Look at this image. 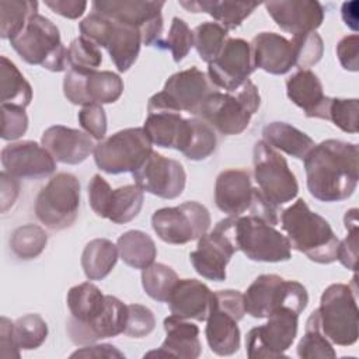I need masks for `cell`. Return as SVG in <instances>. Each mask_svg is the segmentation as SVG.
I'll list each match as a JSON object with an SVG mask.
<instances>
[{
	"instance_id": "1",
	"label": "cell",
	"mask_w": 359,
	"mask_h": 359,
	"mask_svg": "<svg viewBox=\"0 0 359 359\" xmlns=\"http://www.w3.org/2000/svg\"><path fill=\"white\" fill-rule=\"evenodd\" d=\"M66 302L70 311L66 331L73 344L88 345L125 331L128 304L104 294L94 283L83 282L70 287Z\"/></svg>"
},
{
	"instance_id": "2",
	"label": "cell",
	"mask_w": 359,
	"mask_h": 359,
	"mask_svg": "<svg viewBox=\"0 0 359 359\" xmlns=\"http://www.w3.org/2000/svg\"><path fill=\"white\" fill-rule=\"evenodd\" d=\"M358 144L327 139L304 157L307 189L321 202H339L352 196L358 187Z\"/></svg>"
},
{
	"instance_id": "3",
	"label": "cell",
	"mask_w": 359,
	"mask_h": 359,
	"mask_svg": "<svg viewBox=\"0 0 359 359\" xmlns=\"http://www.w3.org/2000/svg\"><path fill=\"white\" fill-rule=\"evenodd\" d=\"M143 129L151 143L164 149H175L188 160L208 158L217 144L215 130L199 118H182L180 112L147 111Z\"/></svg>"
},
{
	"instance_id": "4",
	"label": "cell",
	"mask_w": 359,
	"mask_h": 359,
	"mask_svg": "<svg viewBox=\"0 0 359 359\" xmlns=\"http://www.w3.org/2000/svg\"><path fill=\"white\" fill-rule=\"evenodd\" d=\"M282 229L287 234L290 247L303 252L317 264L337 261L339 238L331 224L318 213L313 212L306 201L297 199L280 215Z\"/></svg>"
},
{
	"instance_id": "5",
	"label": "cell",
	"mask_w": 359,
	"mask_h": 359,
	"mask_svg": "<svg viewBox=\"0 0 359 359\" xmlns=\"http://www.w3.org/2000/svg\"><path fill=\"white\" fill-rule=\"evenodd\" d=\"M261 105L258 87L248 79L236 91H213L202 102L196 118L224 136L243 133Z\"/></svg>"
},
{
	"instance_id": "6",
	"label": "cell",
	"mask_w": 359,
	"mask_h": 359,
	"mask_svg": "<svg viewBox=\"0 0 359 359\" xmlns=\"http://www.w3.org/2000/svg\"><path fill=\"white\" fill-rule=\"evenodd\" d=\"M80 36L91 41L97 46L108 50L109 57L118 72H128L136 62L143 43L137 28L101 15L90 13L80 24Z\"/></svg>"
},
{
	"instance_id": "7",
	"label": "cell",
	"mask_w": 359,
	"mask_h": 359,
	"mask_svg": "<svg viewBox=\"0 0 359 359\" xmlns=\"http://www.w3.org/2000/svg\"><path fill=\"white\" fill-rule=\"evenodd\" d=\"M13 49L28 65H38L49 72H63L67 66L59 28L39 13L32 15L25 28L10 41Z\"/></svg>"
},
{
	"instance_id": "8",
	"label": "cell",
	"mask_w": 359,
	"mask_h": 359,
	"mask_svg": "<svg viewBox=\"0 0 359 359\" xmlns=\"http://www.w3.org/2000/svg\"><path fill=\"white\" fill-rule=\"evenodd\" d=\"M323 334L339 346H351L359 337V311L356 287L345 283H332L321 294L317 309Z\"/></svg>"
},
{
	"instance_id": "9",
	"label": "cell",
	"mask_w": 359,
	"mask_h": 359,
	"mask_svg": "<svg viewBox=\"0 0 359 359\" xmlns=\"http://www.w3.org/2000/svg\"><path fill=\"white\" fill-rule=\"evenodd\" d=\"M307 303L309 293L300 282L275 273L259 275L244 293L245 313L254 318H266L282 307H289L300 314Z\"/></svg>"
},
{
	"instance_id": "10",
	"label": "cell",
	"mask_w": 359,
	"mask_h": 359,
	"mask_svg": "<svg viewBox=\"0 0 359 359\" xmlns=\"http://www.w3.org/2000/svg\"><path fill=\"white\" fill-rule=\"evenodd\" d=\"M254 178L259 195L278 210L280 205L297 196L299 185L286 158L264 140H258L252 150Z\"/></svg>"
},
{
	"instance_id": "11",
	"label": "cell",
	"mask_w": 359,
	"mask_h": 359,
	"mask_svg": "<svg viewBox=\"0 0 359 359\" xmlns=\"http://www.w3.org/2000/svg\"><path fill=\"white\" fill-rule=\"evenodd\" d=\"M245 314L244 294L224 289L213 293V306L206 318L205 335L210 351L219 356H230L240 349L238 321Z\"/></svg>"
},
{
	"instance_id": "12",
	"label": "cell",
	"mask_w": 359,
	"mask_h": 359,
	"mask_svg": "<svg viewBox=\"0 0 359 359\" xmlns=\"http://www.w3.org/2000/svg\"><path fill=\"white\" fill-rule=\"evenodd\" d=\"M151 146L143 128H126L95 144L94 161L107 174L133 172L150 156Z\"/></svg>"
},
{
	"instance_id": "13",
	"label": "cell",
	"mask_w": 359,
	"mask_h": 359,
	"mask_svg": "<svg viewBox=\"0 0 359 359\" xmlns=\"http://www.w3.org/2000/svg\"><path fill=\"white\" fill-rule=\"evenodd\" d=\"M80 182L70 172H57L39 191L35 201L36 219L50 230L70 227L79 215Z\"/></svg>"
},
{
	"instance_id": "14",
	"label": "cell",
	"mask_w": 359,
	"mask_h": 359,
	"mask_svg": "<svg viewBox=\"0 0 359 359\" xmlns=\"http://www.w3.org/2000/svg\"><path fill=\"white\" fill-rule=\"evenodd\" d=\"M234 241L237 251H243L251 261L282 262L292 255L287 237L254 215L234 216Z\"/></svg>"
},
{
	"instance_id": "15",
	"label": "cell",
	"mask_w": 359,
	"mask_h": 359,
	"mask_svg": "<svg viewBox=\"0 0 359 359\" xmlns=\"http://www.w3.org/2000/svg\"><path fill=\"white\" fill-rule=\"evenodd\" d=\"M216 91L209 77L196 66L181 70L170 76L163 91L150 97L147 111L188 112L198 115L202 102L209 94Z\"/></svg>"
},
{
	"instance_id": "16",
	"label": "cell",
	"mask_w": 359,
	"mask_h": 359,
	"mask_svg": "<svg viewBox=\"0 0 359 359\" xmlns=\"http://www.w3.org/2000/svg\"><path fill=\"white\" fill-rule=\"evenodd\" d=\"M210 223L208 208L196 201L157 209L151 216V227L158 238L175 245L198 240L208 233Z\"/></svg>"
},
{
	"instance_id": "17",
	"label": "cell",
	"mask_w": 359,
	"mask_h": 359,
	"mask_svg": "<svg viewBox=\"0 0 359 359\" xmlns=\"http://www.w3.org/2000/svg\"><path fill=\"white\" fill-rule=\"evenodd\" d=\"M268 321L254 327L245 337V352L250 359L286 358L285 352L292 346L299 325V314L282 307L266 317Z\"/></svg>"
},
{
	"instance_id": "18",
	"label": "cell",
	"mask_w": 359,
	"mask_h": 359,
	"mask_svg": "<svg viewBox=\"0 0 359 359\" xmlns=\"http://www.w3.org/2000/svg\"><path fill=\"white\" fill-rule=\"evenodd\" d=\"M236 251L234 216H229L220 220L210 233L198 238L196 250L189 254V261L202 278L223 282L226 266Z\"/></svg>"
},
{
	"instance_id": "19",
	"label": "cell",
	"mask_w": 359,
	"mask_h": 359,
	"mask_svg": "<svg viewBox=\"0 0 359 359\" xmlns=\"http://www.w3.org/2000/svg\"><path fill=\"white\" fill-rule=\"evenodd\" d=\"M164 4V1L146 0H98L93 3V11L137 28L143 45L157 46L163 34Z\"/></svg>"
},
{
	"instance_id": "20",
	"label": "cell",
	"mask_w": 359,
	"mask_h": 359,
	"mask_svg": "<svg viewBox=\"0 0 359 359\" xmlns=\"http://www.w3.org/2000/svg\"><path fill=\"white\" fill-rule=\"evenodd\" d=\"M123 93L119 74L109 70L80 72L69 69L63 79V94L74 105L112 104Z\"/></svg>"
},
{
	"instance_id": "21",
	"label": "cell",
	"mask_w": 359,
	"mask_h": 359,
	"mask_svg": "<svg viewBox=\"0 0 359 359\" xmlns=\"http://www.w3.org/2000/svg\"><path fill=\"white\" fill-rule=\"evenodd\" d=\"M135 184L163 199L178 198L187 184V174L178 160L151 151L146 161L132 172Z\"/></svg>"
},
{
	"instance_id": "22",
	"label": "cell",
	"mask_w": 359,
	"mask_h": 359,
	"mask_svg": "<svg viewBox=\"0 0 359 359\" xmlns=\"http://www.w3.org/2000/svg\"><path fill=\"white\" fill-rule=\"evenodd\" d=\"M255 70L251 46L241 38H229L219 56L208 63V77L216 88L238 90Z\"/></svg>"
},
{
	"instance_id": "23",
	"label": "cell",
	"mask_w": 359,
	"mask_h": 359,
	"mask_svg": "<svg viewBox=\"0 0 359 359\" xmlns=\"http://www.w3.org/2000/svg\"><path fill=\"white\" fill-rule=\"evenodd\" d=\"M1 165L15 178L41 180L56 170V160L41 144L32 140L8 143L1 149Z\"/></svg>"
},
{
	"instance_id": "24",
	"label": "cell",
	"mask_w": 359,
	"mask_h": 359,
	"mask_svg": "<svg viewBox=\"0 0 359 359\" xmlns=\"http://www.w3.org/2000/svg\"><path fill=\"white\" fill-rule=\"evenodd\" d=\"M264 6L276 25L292 35L316 32L324 20V7L316 0L266 1Z\"/></svg>"
},
{
	"instance_id": "25",
	"label": "cell",
	"mask_w": 359,
	"mask_h": 359,
	"mask_svg": "<svg viewBox=\"0 0 359 359\" xmlns=\"http://www.w3.org/2000/svg\"><path fill=\"white\" fill-rule=\"evenodd\" d=\"M41 144L56 161L70 165L83 163L95 149L94 140L88 133L65 125H53L45 129Z\"/></svg>"
},
{
	"instance_id": "26",
	"label": "cell",
	"mask_w": 359,
	"mask_h": 359,
	"mask_svg": "<svg viewBox=\"0 0 359 359\" xmlns=\"http://www.w3.org/2000/svg\"><path fill=\"white\" fill-rule=\"evenodd\" d=\"M250 46L255 69H262L269 74L280 76L296 66V55L292 41L276 32L257 34Z\"/></svg>"
},
{
	"instance_id": "27",
	"label": "cell",
	"mask_w": 359,
	"mask_h": 359,
	"mask_svg": "<svg viewBox=\"0 0 359 359\" xmlns=\"http://www.w3.org/2000/svg\"><path fill=\"white\" fill-rule=\"evenodd\" d=\"M254 189L248 171L224 170L217 175L215 184L216 206L229 216H241L251 208Z\"/></svg>"
},
{
	"instance_id": "28",
	"label": "cell",
	"mask_w": 359,
	"mask_h": 359,
	"mask_svg": "<svg viewBox=\"0 0 359 359\" xmlns=\"http://www.w3.org/2000/svg\"><path fill=\"white\" fill-rule=\"evenodd\" d=\"M167 303L172 316L206 321L213 306V292L198 279H178Z\"/></svg>"
},
{
	"instance_id": "29",
	"label": "cell",
	"mask_w": 359,
	"mask_h": 359,
	"mask_svg": "<svg viewBox=\"0 0 359 359\" xmlns=\"http://www.w3.org/2000/svg\"><path fill=\"white\" fill-rule=\"evenodd\" d=\"M165 339L156 351H150L144 358H184L196 359L202 352L199 341V328L185 318L170 316L164 318Z\"/></svg>"
},
{
	"instance_id": "30",
	"label": "cell",
	"mask_w": 359,
	"mask_h": 359,
	"mask_svg": "<svg viewBox=\"0 0 359 359\" xmlns=\"http://www.w3.org/2000/svg\"><path fill=\"white\" fill-rule=\"evenodd\" d=\"M289 100L303 109L307 118L327 119L330 97L324 94L323 83L310 69H300L286 80Z\"/></svg>"
},
{
	"instance_id": "31",
	"label": "cell",
	"mask_w": 359,
	"mask_h": 359,
	"mask_svg": "<svg viewBox=\"0 0 359 359\" xmlns=\"http://www.w3.org/2000/svg\"><path fill=\"white\" fill-rule=\"evenodd\" d=\"M189 13H206L227 31L236 29L259 6L255 1H217V0H187L178 1Z\"/></svg>"
},
{
	"instance_id": "32",
	"label": "cell",
	"mask_w": 359,
	"mask_h": 359,
	"mask_svg": "<svg viewBox=\"0 0 359 359\" xmlns=\"http://www.w3.org/2000/svg\"><path fill=\"white\" fill-rule=\"evenodd\" d=\"M264 142L276 150L285 151L286 154L304 160L309 151L314 147V140L300 129L294 128L287 122H271L262 129Z\"/></svg>"
},
{
	"instance_id": "33",
	"label": "cell",
	"mask_w": 359,
	"mask_h": 359,
	"mask_svg": "<svg viewBox=\"0 0 359 359\" xmlns=\"http://www.w3.org/2000/svg\"><path fill=\"white\" fill-rule=\"evenodd\" d=\"M121 259L130 268L144 269L151 265L157 257L154 240L142 230H128L116 240Z\"/></svg>"
},
{
	"instance_id": "34",
	"label": "cell",
	"mask_w": 359,
	"mask_h": 359,
	"mask_svg": "<svg viewBox=\"0 0 359 359\" xmlns=\"http://www.w3.org/2000/svg\"><path fill=\"white\" fill-rule=\"evenodd\" d=\"M118 247L108 238L88 241L81 254V268L88 280H101L115 268Z\"/></svg>"
},
{
	"instance_id": "35",
	"label": "cell",
	"mask_w": 359,
	"mask_h": 359,
	"mask_svg": "<svg viewBox=\"0 0 359 359\" xmlns=\"http://www.w3.org/2000/svg\"><path fill=\"white\" fill-rule=\"evenodd\" d=\"M1 104L27 108L32 100V87L18 67L6 56L0 57Z\"/></svg>"
},
{
	"instance_id": "36",
	"label": "cell",
	"mask_w": 359,
	"mask_h": 359,
	"mask_svg": "<svg viewBox=\"0 0 359 359\" xmlns=\"http://www.w3.org/2000/svg\"><path fill=\"white\" fill-rule=\"evenodd\" d=\"M144 191L136 184L112 189L107 219L115 224L132 222L142 210Z\"/></svg>"
},
{
	"instance_id": "37",
	"label": "cell",
	"mask_w": 359,
	"mask_h": 359,
	"mask_svg": "<svg viewBox=\"0 0 359 359\" xmlns=\"http://www.w3.org/2000/svg\"><path fill=\"white\" fill-rule=\"evenodd\" d=\"M38 14V3L29 0H0V36L14 39Z\"/></svg>"
},
{
	"instance_id": "38",
	"label": "cell",
	"mask_w": 359,
	"mask_h": 359,
	"mask_svg": "<svg viewBox=\"0 0 359 359\" xmlns=\"http://www.w3.org/2000/svg\"><path fill=\"white\" fill-rule=\"evenodd\" d=\"M297 356L302 359H332L337 356L331 341L323 334L320 328L317 309L307 318L304 335L297 344Z\"/></svg>"
},
{
	"instance_id": "39",
	"label": "cell",
	"mask_w": 359,
	"mask_h": 359,
	"mask_svg": "<svg viewBox=\"0 0 359 359\" xmlns=\"http://www.w3.org/2000/svg\"><path fill=\"white\" fill-rule=\"evenodd\" d=\"M178 279L177 272L165 264L153 262L142 269V286L146 294L156 302H167Z\"/></svg>"
},
{
	"instance_id": "40",
	"label": "cell",
	"mask_w": 359,
	"mask_h": 359,
	"mask_svg": "<svg viewBox=\"0 0 359 359\" xmlns=\"http://www.w3.org/2000/svg\"><path fill=\"white\" fill-rule=\"evenodd\" d=\"M48 244V234L41 226L28 223L17 227L10 237V248L20 259H34Z\"/></svg>"
},
{
	"instance_id": "41",
	"label": "cell",
	"mask_w": 359,
	"mask_h": 359,
	"mask_svg": "<svg viewBox=\"0 0 359 359\" xmlns=\"http://www.w3.org/2000/svg\"><path fill=\"white\" fill-rule=\"evenodd\" d=\"M192 35L195 49L199 57L206 63H210L219 56L226 41L229 39V31L213 21L199 24L192 31Z\"/></svg>"
},
{
	"instance_id": "42",
	"label": "cell",
	"mask_w": 359,
	"mask_h": 359,
	"mask_svg": "<svg viewBox=\"0 0 359 359\" xmlns=\"http://www.w3.org/2000/svg\"><path fill=\"white\" fill-rule=\"evenodd\" d=\"M13 332L15 344L21 351L39 348L48 337V324L39 314H25L14 321Z\"/></svg>"
},
{
	"instance_id": "43",
	"label": "cell",
	"mask_w": 359,
	"mask_h": 359,
	"mask_svg": "<svg viewBox=\"0 0 359 359\" xmlns=\"http://www.w3.org/2000/svg\"><path fill=\"white\" fill-rule=\"evenodd\" d=\"M67 66L80 72L97 70L102 63V53L95 43L79 36L73 39L67 48Z\"/></svg>"
},
{
	"instance_id": "44",
	"label": "cell",
	"mask_w": 359,
	"mask_h": 359,
	"mask_svg": "<svg viewBox=\"0 0 359 359\" xmlns=\"http://www.w3.org/2000/svg\"><path fill=\"white\" fill-rule=\"evenodd\" d=\"M192 46H194L192 31L188 27V24L180 17H174L171 20V25L167 36L157 43V48L168 49L171 52L175 63H180L189 53Z\"/></svg>"
},
{
	"instance_id": "45",
	"label": "cell",
	"mask_w": 359,
	"mask_h": 359,
	"mask_svg": "<svg viewBox=\"0 0 359 359\" xmlns=\"http://www.w3.org/2000/svg\"><path fill=\"white\" fill-rule=\"evenodd\" d=\"M358 98H331L327 111V121L346 133L358 132Z\"/></svg>"
},
{
	"instance_id": "46",
	"label": "cell",
	"mask_w": 359,
	"mask_h": 359,
	"mask_svg": "<svg viewBox=\"0 0 359 359\" xmlns=\"http://www.w3.org/2000/svg\"><path fill=\"white\" fill-rule=\"evenodd\" d=\"M292 43L294 46L296 67L307 69L318 63L324 53L323 38L317 32L297 34L292 36Z\"/></svg>"
},
{
	"instance_id": "47",
	"label": "cell",
	"mask_w": 359,
	"mask_h": 359,
	"mask_svg": "<svg viewBox=\"0 0 359 359\" xmlns=\"http://www.w3.org/2000/svg\"><path fill=\"white\" fill-rule=\"evenodd\" d=\"M358 209H351L345 213L344 223L348 236L339 241L337 259L348 269L356 271L358 262Z\"/></svg>"
},
{
	"instance_id": "48",
	"label": "cell",
	"mask_w": 359,
	"mask_h": 359,
	"mask_svg": "<svg viewBox=\"0 0 359 359\" xmlns=\"http://www.w3.org/2000/svg\"><path fill=\"white\" fill-rule=\"evenodd\" d=\"M156 327L153 311L143 304H128V318L123 334L130 338H143Z\"/></svg>"
},
{
	"instance_id": "49",
	"label": "cell",
	"mask_w": 359,
	"mask_h": 359,
	"mask_svg": "<svg viewBox=\"0 0 359 359\" xmlns=\"http://www.w3.org/2000/svg\"><path fill=\"white\" fill-rule=\"evenodd\" d=\"M1 139H20L28 129V116L24 108L1 104Z\"/></svg>"
},
{
	"instance_id": "50",
	"label": "cell",
	"mask_w": 359,
	"mask_h": 359,
	"mask_svg": "<svg viewBox=\"0 0 359 359\" xmlns=\"http://www.w3.org/2000/svg\"><path fill=\"white\" fill-rule=\"evenodd\" d=\"M80 126L95 140H102L107 135V114L100 104H90L80 109Z\"/></svg>"
},
{
	"instance_id": "51",
	"label": "cell",
	"mask_w": 359,
	"mask_h": 359,
	"mask_svg": "<svg viewBox=\"0 0 359 359\" xmlns=\"http://www.w3.org/2000/svg\"><path fill=\"white\" fill-rule=\"evenodd\" d=\"M112 195L111 185L100 174L93 175L88 182V202L93 212L102 219H107L108 205Z\"/></svg>"
},
{
	"instance_id": "52",
	"label": "cell",
	"mask_w": 359,
	"mask_h": 359,
	"mask_svg": "<svg viewBox=\"0 0 359 359\" xmlns=\"http://www.w3.org/2000/svg\"><path fill=\"white\" fill-rule=\"evenodd\" d=\"M358 35H346L344 36L338 45H337V56L339 59L341 66L345 70L349 72H358L359 70V63H358Z\"/></svg>"
},
{
	"instance_id": "53",
	"label": "cell",
	"mask_w": 359,
	"mask_h": 359,
	"mask_svg": "<svg viewBox=\"0 0 359 359\" xmlns=\"http://www.w3.org/2000/svg\"><path fill=\"white\" fill-rule=\"evenodd\" d=\"M20 194V181L4 170L0 172V203L1 212L6 213L17 201Z\"/></svg>"
},
{
	"instance_id": "54",
	"label": "cell",
	"mask_w": 359,
	"mask_h": 359,
	"mask_svg": "<svg viewBox=\"0 0 359 359\" xmlns=\"http://www.w3.org/2000/svg\"><path fill=\"white\" fill-rule=\"evenodd\" d=\"M45 6L55 14L65 18L76 20L81 17L87 8V1L83 0H45Z\"/></svg>"
},
{
	"instance_id": "55",
	"label": "cell",
	"mask_w": 359,
	"mask_h": 359,
	"mask_svg": "<svg viewBox=\"0 0 359 359\" xmlns=\"http://www.w3.org/2000/svg\"><path fill=\"white\" fill-rule=\"evenodd\" d=\"M13 325L7 317L0 318V356L1 358H20V348L15 344Z\"/></svg>"
},
{
	"instance_id": "56",
	"label": "cell",
	"mask_w": 359,
	"mask_h": 359,
	"mask_svg": "<svg viewBox=\"0 0 359 359\" xmlns=\"http://www.w3.org/2000/svg\"><path fill=\"white\" fill-rule=\"evenodd\" d=\"M70 358H107V359H114V358H125V353L121 352L116 346L109 345V344H88L84 345L83 348L77 349L70 355Z\"/></svg>"
},
{
	"instance_id": "57",
	"label": "cell",
	"mask_w": 359,
	"mask_h": 359,
	"mask_svg": "<svg viewBox=\"0 0 359 359\" xmlns=\"http://www.w3.org/2000/svg\"><path fill=\"white\" fill-rule=\"evenodd\" d=\"M358 6H359L358 1H349V3H344L341 8L344 22L353 31L358 29Z\"/></svg>"
}]
</instances>
